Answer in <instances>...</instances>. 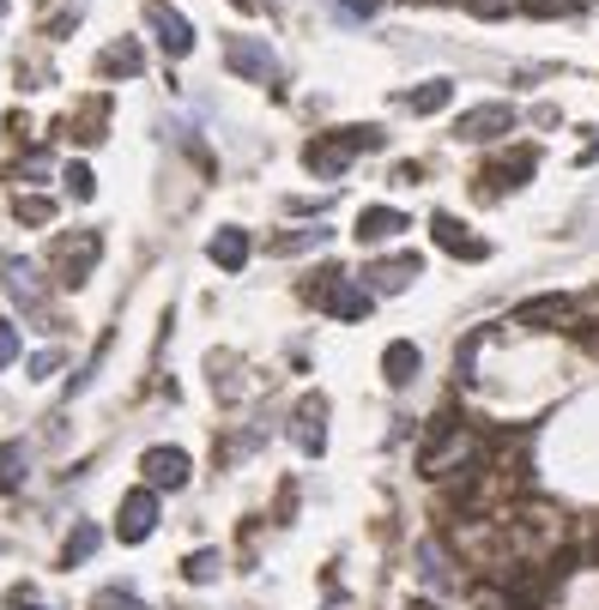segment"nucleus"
I'll return each mask as SVG.
<instances>
[{"label": "nucleus", "instance_id": "25", "mask_svg": "<svg viewBox=\"0 0 599 610\" xmlns=\"http://www.w3.org/2000/svg\"><path fill=\"white\" fill-rule=\"evenodd\" d=\"M67 193H73V200H92V193H97V176L85 170V164H67Z\"/></svg>", "mask_w": 599, "mask_h": 610}, {"label": "nucleus", "instance_id": "23", "mask_svg": "<svg viewBox=\"0 0 599 610\" xmlns=\"http://www.w3.org/2000/svg\"><path fill=\"white\" fill-rule=\"evenodd\" d=\"M322 242H327L322 224H315V230H291V236L273 242V254H303V249H322Z\"/></svg>", "mask_w": 599, "mask_h": 610}, {"label": "nucleus", "instance_id": "30", "mask_svg": "<svg viewBox=\"0 0 599 610\" xmlns=\"http://www.w3.org/2000/svg\"><path fill=\"white\" fill-rule=\"evenodd\" d=\"M339 7H346V12H351V19H369V12H376V7H381V0H339Z\"/></svg>", "mask_w": 599, "mask_h": 610}, {"label": "nucleus", "instance_id": "16", "mask_svg": "<svg viewBox=\"0 0 599 610\" xmlns=\"http://www.w3.org/2000/svg\"><path fill=\"white\" fill-rule=\"evenodd\" d=\"M412 278H418V254H400V261L369 266V284H376V291H406Z\"/></svg>", "mask_w": 599, "mask_h": 610}, {"label": "nucleus", "instance_id": "14", "mask_svg": "<svg viewBox=\"0 0 599 610\" xmlns=\"http://www.w3.org/2000/svg\"><path fill=\"white\" fill-rule=\"evenodd\" d=\"M406 230V212H393V206H369V212H358V242H388Z\"/></svg>", "mask_w": 599, "mask_h": 610}, {"label": "nucleus", "instance_id": "13", "mask_svg": "<svg viewBox=\"0 0 599 610\" xmlns=\"http://www.w3.org/2000/svg\"><path fill=\"white\" fill-rule=\"evenodd\" d=\"M139 67H146V49L127 43V36H122V43H109L104 55H97V80H127V73H139Z\"/></svg>", "mask_w": 599, "mask_h": 610}, {"label": "nucleus", "instance_id": "21", "mask_svg": "<svg viewBox=\"0 0 599 610\" xmlns=\"http://www.w3.org/2000/svg\"><path fill=\"white\" fill-rule=\"evenodd\" d=\"M533 164H539V158H533V151H527V146H521V151H515V158H503V164H496V170H491V176H484V181H503V188H521V181H527V176H533Z\"/></svg>", "mask_w": 599, "mask_h": 610}, {"label": "nucleus", "instance_id": "19", "mask_svg": "<svg viewBox=\"0 0 599 610\" xmlns=\"http://www.w3.org/2000/svg\"><path fill=\"white\" fill-rule=\"evenodd\" d=\"M449 97H454L449 80H430V85L406 91V109H412V115H437V109H449Z\"/></svg>", "mask_w": 599, "mask_h": 610}, {"label": "nucleus", "instance_id": "32", "mask_svg": "<svg viewBox=\"0 0 599 610\" xmlns=\"http://www.w3.org/2000/svg\"><path fill=\"white\" fill-rule=\"evenodd\" d=\"M406 7H430V0H406Z\"/></svg>", "mask_w": 599, "mask_h": 610}, {"label": "nucleus", "instance_id": "31", "mask_svg": "<svg viewBox=\"0 0 599 610\" xmlns=\"http://www.w3.org/2000/svg\"><path fill=\"white\" fill-rule=\"evenodd\" d=\"M31 369H36V375H43V381H49V375H55V369H61V357H55V350H43V357H36V362H31Z\"/></svg>", "mask_w": 599, "mask_h": 610}, {"label": "nucleus", "instance_id": "28", "mask_svg": "<svg viewBox=\"0 0 599 610\" xmlns=\"http://www.w3.org/2000/svg\"><path fill=\"white\" fill-rule=\"evenodd\" d=\"M12 362H19V327L0 320V369H12Z\"/></svg>", "mask_w": 599, "mask_h": 610}, {"label": "nucleus", "instance_id": "8", "mask_svg": "<svg viewBox=\"0 0 599 610\" xmlns=\"http://www.w3.org/2000/svg\"><path fill=\"white\" fill-rule=\"evenodd\" d=\"M291 441H297V448L309 453V460L327 448V399H303L297 418H291Z\"/></svg>", "mask_w": 599, "mask_h": 610}, {"label": "nucleus", "instance_id": "9", "mask_svg": "<svg viewBox=\"0 0 599 610\" xmlns=\"http://www.w3.org/2000/svg\"><path fill=\"white\" fill-rule=\"evenodd\" d=\"M0 284H7V291L19 296L24 308L43 303V284H36V261H24V254H0Z\"/></svg>", "mask_w": 599, "mask_h": 610}, {"label": "nucleus", "instance_id": "15", "mask_svg": "<svg viewBox=\"0 0 599 610\" xmlns=\"http://www.w3.org/2000/svg\"><path fill=\"white\" fill-rule=\"evenodd\" d=\"M418 362H424V357H418V345H406V339H393L388 350H381V375H388L393 387H406V381H412V375H418Z\"/></svg>", "mask_w": 599, "mask_h": 610}, {"label": "nucleus", "instance_id": "7", "mask_svg": "<svg viewBox=\"0 0 599 610\" xmlns=\"http://www.w3.org/2000/svg\"><path fill=\"white\" fill-rule=\"evenodd\" d=\"M158 532V490H127V502H122V538L127 544H139V538H151Z\"/></svg>", "mask_w": 599, "mask_h": 610}, {"label": "nucleus", "instance_id": "18", "mask_svg": "<svg viewBox=\"0 0 599 610\" xmlns=\"http://www.w3.org/2000/svg\"><path fill=\"white\" fill-rule=\"evenodd\" d=\"M212 261L224 272H242L249 266V236H242V230H219V236H212Z\"/></svg>", "mask_w": 599, "mask_h": 610}, {"label": "nucleus", "instance_id": "6", "mask_svg": "<svg viewBox=\"0 0 599 610\" xmlns=\"http://www.w3.org/2000/svg\"><path fill=\"white\" fill-rule=\"evenodd\" d=\"M146 24L158 31L164 55H188V49H195V24H188L176 7H164V0H151V7H146Z\"/></svg>", "mask_w": 599, "mask_h": 610}, {"label": "nucleus", "instance_id": "3", "mask_svg": "<svg viewBox=\"0 0 599 610\" xmlns=\"http://www.w3.org/2000/svg\"><path fill=\"white\" fill-rule=\"evenodd\" d=\"M97 254H104L97 230H73V236H61L55 249H49V266H55V278H61V284H85V272H92Z\"/></svg>", "mask_w": 599, "mask_h": 610}, {"label": "nucleus", "instance_id": "11", "mask_svg": "<svg viewBox=\"0 0 599 610\" xmlns=\"http://www.w3.org/2000/svg\"><path fill=\"white\" fill-rule=\"evenodd\" d=\"M231 67L242 73V80H273V73H279V61H273V49H266V43H254V36H237V43H231Z\"/></svg>", "mask_w": 599, "mask_h": 610}, {"label": "nucleus", "instance_id": "17", "mask_svg": "<svg viewBox=\"0 0 599 610\" xmlns=\"http://www.w3.org/2000/svg\"><path fill=\"white\" fill-rule=\"evenodd\" d=\"M97 544H104V532H97V520H80V526H73V538L61 544V568H80L85 556L97 550Z\"/></svg>", "mask_w": 599, "mask_h": 610}, {"label": "nucleus", "instance_id": "5", "mask_svg": "<svg viewBox=\"0 0 599 610\" xmlns=\"http://www.w3.org/2000/svg\"><path fill=\"white\" fill-rule=\"evenodd\" d=\"M508 127H515V109H508V103H479V109L461 115V127H454V134L473 139V146H484V139H503Z\"/></svg>", "mask_w": 599, "mask_h": 610}, {"label": "nucleus", "instance_id": "1", "mask_svg": "<svg viewBox=\"0 0 599 610\" xmlns=\"http://www.w3.org/2000/svg\"><path fill=\"white\" fill-rule=\"evenodd\" d=\"M381 146V127H339V134L315 139L309 151H303V164H309L315 176H339L358 151H376Z\"/></svg>", "mask_w": 599, "mask_h": 610}, {"label": "nucleus", "instance_id": "27", "mask_svg": "<svg viewBox=\"0 0 599 610\" xmlns=\"http://www.w3.org/2000/svg\"><path fill=\"white\" fill-rule=\"evenodd\" d=\"M12 212H19L24 224H49V218H55V200H19Z\"/></svg>", "mask_w": 599, "mask_h": 610}, {"label": "nucleus", "instance_id": "33", "mask_svg": "<svg viewBox=\"0 0 599 610\" xmlns=\"http://www.w3.org/2000/svg\"><path fill=\"white\" fill-rule=\"evenodd\" d=\"M0 19H7V0H0Z\"/></svg>", "mask_w": 599, "mask_h": 610}, {"label": "nucleus", "instance_id": "12", "mask_svg": "<svg viewBox=\"0 0 599 610\" xmlns=\"http://www.w3.org/2000/svg\"><path fill=\"white\" fill-rule=\"evenodd\" d=\"M576 296H533V303L527 308H521V327H557V320H576Z\"/></svg>", "mask_w": 599, "mask_h": 610}, {"label": "nucleus", "instance_id": "10", "mask_svg": "<svg viewBox=\"0 0 599 610\" xmlns=\"http://www.w3.org/2000/svg\"><path fill=\"white\" fill-rule=\"evenodd\" d=\"M430 236H437V249L461 254V261H484V242H479V236H466V224H461V218H449V212L430 218Z\"/></svg>", "mask_w": 599, "mask_h": 610}, {"label": "nucleus", "instance_id": "24", "mask_svg": "<svg viewBox=\"0 0 599 610\" xmlns=\"http://www.w3.org/2000/svg\"><path fill=\"white\" fill-rule=\"evenodd\" d=\"M219 568H224V556H219V550H195V556H188V568H182V575L207 587V580H219Z\"/></svg>", "mask_w": 599, "mask_h": 610}, {"label": "nucleus", "instance_id": "26", "mask_svg": "<svg viewBox=\"0 0 599 610\" xmlns=\"http://www.w3.org/2000/svg\"><path fill=\"white\" fill-rule=\"evenodd\" d=\"M515 7L527 12V19H557V12H569L576 0H515Z\"/></svg>", "mask_w": 599, "mask_h": 610}, {"label": "nucleus", "instance_id": "4", "mask_svg": "<svg viewBox=\"0 0 599 610\" xmlns=\"http://www.w3.org/2000/svg\"><path fill=\"white\" fill-rule=\"evenodd\" d=\"M139 472H146V490H182L195 460H188L182 448H151L146 460H139Z\"/></svg>", "mask_w": 599, "mask_h": 610}, {"label": "nucleus", "instance_id": "29", "mask_svg": "<svg viewBox=\"0 0 599 610\" xmlns=\"http://www.w3.org/2000/svg\"><path fill=\"white\" fill-rule=\"evenodd\" d=\"M508 7H515V0H466V12H473V19H503Z\"/></svg>", "mask_w": 599, "mask_h": 610}, {"label": "nucleus", "instance_id": "20", "mask_svg": "<svg viewBox=\"0 0 599 610\" xmlns=\"http://www.w3.org/2000/svg\"><path fill=\"white\" fill-rule=\"evenodd\" d=\"M24 465H31V448H24V441H7V448H0V490L24 484Z\"/></svg>", "mask_w": 599, "mask_h": 610}, {"label": "nucleus", "instance_id": "22", "mask_svg": "<svg viewBox=\"0 0 599 610\" xmlns=\"http://www.w3.org/2000/svg\"><path fill=\"white\" fill-rule=\"evenodd\" d=\"M418 568H424L430 587H449V556H442L437 544H418Z\"/></svg>", "mask_w": 599, "mask_h": 610}, {"label": "nucleus", "instance_id": "2", "mask_svg": "<svg viewBox=\"0 0 599 610\" xmlns=\"http://www.w3.org/2000/svg\"><path fill=\"white\" fill-rule=\"evenodd\" d=\"M309 296L327 308V315H339V320H364L369 303H376V296H369L364 284H351L346 272H322V284H309Z\"/></svg>", "mask_w": 599, "mask_h": 610}]
</instances>
